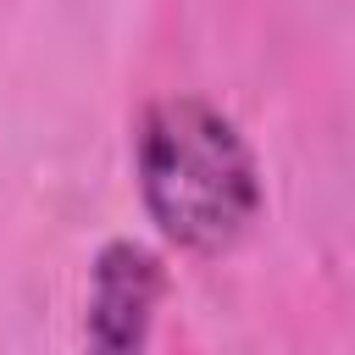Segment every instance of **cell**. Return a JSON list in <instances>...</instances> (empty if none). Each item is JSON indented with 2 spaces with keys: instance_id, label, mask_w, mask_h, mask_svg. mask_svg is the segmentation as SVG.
Wrapping results in <instances>:
<instances>
[{
  "instance_id": "obj_1",
  "label": "cell",
  "mask_w": 355,
  "mask_h": 355,
  "mask_svg": "<svg viewBox=\"0 0 355 355\" xmlns=\"http://www.w3.org/2000/svg\"><path fill=\"white\" fill-rule=\"evenodd\" d=\"M139 194L150 222L194 255L233 250L261 216V172L244 133L194 94H166L144 111Z\"/></svg>"
},
{
  "instance_id": "obj_2",
  "label": "cell",
  "mask_w": 355,
  "mask_h": 355,
  "mask_svg": "<svg viewBox=\"0 0 355 355\" xmlns=\"http://www.w3.org/2000/svg\"><path fill=\"white\" fill-rule=\"evenodd\" d=\"M155 300H161V261L133 239L105 244L100 261H94V294H89L94 349H111V355L139 349L144 333H150Z\"/></svg>"
}]
</instances>
